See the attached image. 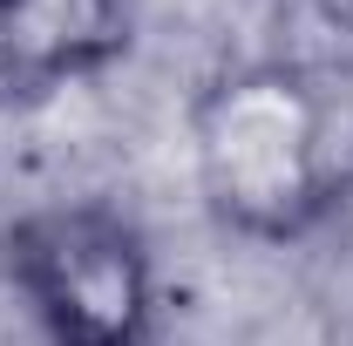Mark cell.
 I'll return each mask as SVG.
<instances>
[{"mask_svg": "<svg viewBox=\"0 0 353 346\" xmlns=\"http://www.w3.org/2000/svg\"><path fill=\"white\" fill-rule=\"evenodd\" d=\"M190 170L218 224L306 238L353 197V95L306 61H238L190 102Z\"/></svg>", "mask_w": 353, "mask_h": 346, "instance_id": "obj_1", "label": "cell"}, {"mask_svg": "<svg viewBox=\"0 0 353 346\" xmlns=\"http://www.w3.org/2000/svg\"><path fill=\"white\" fill-rule=\"evenodd\" d=\"M312 21H326V28H340V34H353V0H299Z\"/></svg>", "mask_w": 353, "mask_h": 346, "instance_id": "obj_4", "label": "cell"}, {"mask_svg": "<svg viewBox=\"0 0 353 346\" xmlns=\"http://www.w3.org/2000/svg\"><path fill=\"white\" fill-rule=\"evenodd\" d=\"M130 48V0H0V102H48Z\"/></svg>", "mask_w": 353, "mask_h": 346, "instance_id": "obj_3", "label": "cell"}, {"mask_svg": "<svg viewBox=\"0 0 353 346\" xmlns=\"http://www.w3.org/2000/svg\"><path fill=\"white\" fill-rule=\"evenodd\" d=\"M0 258L48 346L157 340V258L123 211L109 204L28 211L0 238Z\"/></svg>", "mask_w": 353, "mask_h": 346, "instance_id": "obj_2", "label": "cell"}]
</instances>
